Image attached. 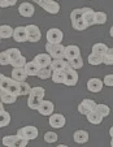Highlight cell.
Listing matches in <instances>:
<instances>
[{"label":"cell","instance_id":"6da1fadb","mask_svg":"<svg viewBox=\"0 0 113 147\" xmlns=\"http://www.w3.org/2000/svg\"><path fill=\"white\" fill-rule=\"evenodd\" d=\"M70 20H72V26L74 30L83 31L88 28L85 18H83V8L73 9L72 13H70Z\"/></svg>","mask_w":113,"mask_h":147},{"label":"cell","instance_id":"7a4b0ae2","mask_svg":"<svg viewBox=\"0 0 113 147\" xmlns=\"http://www.w3.org/2000/svg\"><path fill=\"white\" fill-rule=\"evenodd\" d=\"M46 51L52 56V59H65V47L61 43H46Z\"/></svg>","mask_w":113,"mask_h":147},{"label":"cell","instance_id":"3957f363","mask_svg":"<svg viewBox=\"0 0 113 147\" xmlns=\"http://www.w3.org/2000/svg\"><path fill=\"white\" fill-rule=\"evenodd\" d=\"M17 134H18L20 137H22V138H26V139H29V141H31V139L38 138L39 131H38V128H35L33 125H28V126L20 128L18 130H17Z\"/></svg>","mask_w":113,"mask_h":147},{"label":"cell","instance_id":"277c9868","mask_svg":"<svg viewBox=\"0 0 113 147\" xmlns=\"http://www.w3.org/2000/svg\"><path fill=\"white\" fill-rule=\"evenodd\" d=\"M39 5L50 14H57L60 12V4L56 0H40Z\"/></svg>","mask_w":113,"mask_h":147},{"label":"cell","instance_id":"5b68a950","mask_svg":"<svg viewBox=\"0 0 113 147\" xmlns=\"http://www.w3.org/2000/svg\"><path fill=\"white\" fill-rule=\"evenodd\" d=\"M96 104L98 103H95V100H92V99H83L78 104V112L81 115H87L91 111L96 109Z\"/></svg>","mask_w":113,"mask_h":147},{"label":"cell","instance_id":"8992f818","mask_svg":"<svg viewBox=\"0 0 113 147\" xmlns=\"http://www.w3.org/2000/svg\"><path fill=\"white\" fill-rule=\"evenodd\" d=\"M48 122H50V125L52 126L53 129H61V128L65 126L66 119H65V116L61 115V113H52L50 116Z\"/></svg>","mask_w":113,"mask_h":147},{"label":"cell","instance_id":"52a82bcc","mask_svg":"<svg viewBox=\"0 0 113 147\" xmlns=\"http://www.w3.org/2000/svg\"><path fill=\"white\" fill-rule=\"evenodd\" d=\"M46 38H47V42H51V43H61V40L64 39V33L60 29L52 28L47 31Z\"/></svg>","mask_w":113,"mask_h":147},{"label":"cell","instance_id":"ba28073f","mask_svg":"<svg viewBox=\"0 0 113 147\" xmlns=\"http://www.w3.org/2000/svg\"><path fill=\"white\" fill-rule=\"evenodd\" d=\"M26 30H28V42H31V43H36V42L40 40L42 38V33L40 29L36 25H28L26 26Z\"/></svg>","mask_w":113,"mask_h":147},{"label":"cell","instance_id":"9c48e42d","mask_svg":"<svg viewBox=\"0 0 113 147\" xmlns=\"http://www.w3.org/2000/svg\"><path fill=\"white\" fill-rule=\"evenodd\" d=\"M66 73V78H65V82H64V85H66V86H75L78 82V80H79V77H78V73H77V69H73V68H68V69L65 70Z\"/></svg>","mask_w":113,"mask_h":147},{"label":"cell","instance_id":"30bf717a","mask_svg":"<svg viewBox=\"0 0 113 147\" xmlns=\"http://www.w3.org/2000/svg\"><path fill=\"white\" fill-rule=\"evenodd\" d=\"M34 60H35V63L40 68H47V67H51V63H52L53 59L50 53L46 52V53H38V55L34 57Z\"/></svg>","mask_w":113,"mask_h":147},{"label":"cell","instance_id":"8fae6325","mask_svg":"<svg viewBox=\"0 0 113 147\" xmlns=\"http://www.w3.org/2000/svg\"><path fill=\"white\" fill-rule=\"evenodd\" d=\"M34 12H35V8H34V5L31 3H22V4H20V7H18L20 16L25 17V18L33 17Z\"/></svg>","mask_w":113,"mask_h":147},{"label":"cell","instance_id":"7c38bea8","mask_svg":"<svg viewBox=\"0 0 113 147\" xmlns=\"http://www.w3.org/2000/svg\"><path fill=\"white\" fill-rule=\"evenodd\" d=\"M53 109H55V106L51 100H46L43 99L40 107L38 108V112L42 115V116H51L53 113Z\"/></svg>","mask_w":113,"mask_h":147},{"label":"cell","instance_id":"4fadbf2b","mask_svg":"<svg viewBox=\"0 0 113 147\" xmlns=\"http://www.w3.org/2000/svg\"><path fill=\"white\" fill-rule=\"evenodd\" d=\"M13 39H14L16 42H18V43H22V42L29 40L26 26H17V28H14Z\"/></svg>","mask_w":113,"mask_h":147},{"label":"cell","instance_id":"5bb4252c","mask_svg":"<svg viewBox=\"0 0 113 147\" xmlns=\"http://www.w3.org/2000/svg\"><path fill=\"white\" fill-rule=\"evenodd\" d=\"M104 86V82L99 78H90L87 81V90L90 92H100Z\"/></svg>","mask_w":113,"mask_h":147},{"label":"cell","instance_id":"9a60e30c","mask_svg":"<svg viewBox=\"0 0 113 147\" xmlns=\"http://www.w3.org/2000/svg\"><path fill=\"white\" fill-rule=\"evenodd\" d=\"M70 68L69 61L66 59H53L51 63V69L52 70H66Z\"/></svg>","mask_w":113,"mask_h":147},{"label":"cell","instance_id":"2e32d148","mask_svg":"<svg viewBox=\"0 0 113 147\" xmlns=\"http://www.w3.org/2000/svg\"><path fill=\"white\" fill-rule=\"evenodd\" d=\"M81 56V50L78 46L69 45L65 47V59L66 60H72V59L79 57Z\"/></svg>","mask_w":113,"mask_h":147},{"label":"cell","instance_id":"e0dca14e","mask_svg":"<svg viewBox=\"0 0 113 147\" xmlns=\"http://www.w3.org/2000/svg\"><path fill=\"white\" fill-rule=\"evenodd\" d=\"M95 16H96V12H95L92 8H88V7H85V8H83V18H85V21H86L88 28L95 25Z\"/></svg>","mask_w":113,"mask_h":147},{"label":"cell","instance_id":"ac0fdd59","mask_svg":"<svg viewBox=\"0 0 113 147\" xmlns=\"http://www.w3.org/2000/svg\"><path fill=\"white\" fill-rule=\"evenodd\" d=\"M28 77H29V74H28V72H26L25 67L13 68V70H12V78H14V80L18 81V82H24V81H26Z\"/></svg>","mask_w":113,"mask_h":147},{"label":"cell","instance_id":"d6986e66","mask_svg":"<svg viewBox=\"0 0 113 147\" xmlns=\"http://www.w3.org/2000/svg\"><path fill=\"white\" fill-rule=\"evenodd\" d=\"M0 96H1V103L3 104H12V103H16L17 100V95H14L13 92L8 91V90H3L0 89Z\"/></svg>","mask_w":113,"mask_h":147},{"label":"cell","instance_id":"ffe728a7","mask_svg":"<svg viewBox=\"0 0 113 147\" xmlns=\"http://www.w3.org/2000/svg\"><path fill=\"white\" fill-rule=\"evenodd\" d=\"M86 116H87L88 122H90V124H92V125H99V124H102L103 119H104V116H103L100 112H98L96 109L91 111L90 113L86 115Z\"/></svg>","mask_w":113,"mask_h":147},{"label":"cell","instance_id":"44dd1931","mask_svg":"<svg viewBox=\"0 0 113 147\" xmlns=\"http://www.w3.org/2000/svg\"><path fill=\"white\" fill-rule=\"evenodd\" d=\"M73 139H74V142H75V143H78V144L87 143V142H88V133L86 130H82V129H79V130L74 131Z\"/></svg>","mask_w":113,"mask_h":147},{"label":"cell","instance_id":"7402d4cb","mask_svg":"<svg viewBox=\"0 0 113 147\" xmlns=\"http://www.w3.org/2000/svg\"><path fill=\"white\" fill-rule=\"evenodd\" d=\"M42 102H43V98H39V96H36V95L30 94L29 95V99H28V106L30 109L38 111V108L40 107Z\"/></svg>","mask_w":113,"mask_h":147},{"label":"cell","instance_id":"603a6c76","mask_svg":"<svg viewBox=\"0 0 113 147\" xmlns=\"http://www.w3.org/2000/svg\"><path fill=\"white\" fill-rule=\"evenodd\" d=\"M25 69H26V72H28L29 77H35V76H38V72H39V69H40V67L35 63V60H33V61H28V63H26Z\"/></svg>","mask_w":113,"mask_h":147},{"label":"cell","instance_id":"cb8c5ba5","mask_svg":"<svg viewBox=\"0 0 113 147\" xmlns=\"http://www.w3.org/2000/svg\"><path fill=\"white\" fill-rule=\"evenodd\" d=\"M13 33L14 29L9 25H1L0 26V38L1 39H8V38H13Z\"/></svg>","mask_w":113,"mask_h":147},{"label":"cell","instance_id":"d4e9b609","mask_svg":"<svg viewBox=\"0 0 113 147\" xmlns=\"http://www.w3.org/2000/svg\"><path fill=\"white\" fill-rule=\"evenodd\" d=\"M87 63L90 65H102L103 64V56L99 55V53H95V52H91L90 55L87 56Z\"/></svg>","mask_w":113,"mask_h":147},{"label":"cell","instance_id":"484cf974","mask_svg":"<svg viewBox=\"0 0 113 147\" xmlns=\"http://www.w3.org/2000/svg\"><path fill=\"white\" fill-rule=\"evenodd\" d=\"M51 78H52L53 83H64L66 78V73L65 70H53Z\"/></svg>","mask_w":113,"mask_h":147},{"label":"cell","instance_id":"4316f807","mask_svg":"<svg viewBox=\"0 0 113 147\" xmlns=\"http://www.w3.org/2000/svg\"><path fill=\"white\" fill-rule=\"evenodd\" d=\"M18 139H20L18 134H14V136H5L3 138V144L7 147H14V146H17Z\"/></svg>","mask_w":113,"mask_h":147},{"label":"cell","instance_id":"83f0119b","mask_svg":"<svg viewBox=\"0 0 113 147\" xmlns=\"http://www.w3.org/2000/svg\"><path fill=\"white\" fill-rule=\"evenodd\" d=\"M0 126L4 128V126H8L9 122H11V115L7 111H4L3 108V103H1V111H0Z\"/></svg>","mask_w":113,"mask_h":147},{"label":"cell","instance_id":"f1b7e54d","mask_svg":"<svg viewBox=\"0 0 113 147\" xmlns=\"http://www.w3.org/2000/svg\"><path fill=\"white\" fill-rule=\"evenodd\" d=\"M52 72L53 70L51 69V67H47V68H40L38 72V77L40 80H47V78H51L52 77Z\"/></svg>","mask_w":113,"mask_h":147},{"label":"cell","instance_id":"f546056e","mask_svg":"<svg viewBox=\"0 0 113 147\" xmlns=\"http://www.w3.org/2000/svg\"><path fill=\"white\" fill-rule=\"evenodd\" d=\"M7 52H8L9 57H11V64L13 63V61L18 60L20 57H21V51L18 50V48H8V50H5Z\"/></svg>","mask_w":113,"mask_h":147},{"label":"cell","instance_id":"4dcf8cb0","mask_svg":"<svg viewBox=\"0 0 113 147\" xmlns=\"http://www.w3.org/2000/svg\"><path fill=\"white\" fill-rule=\"evenodd\" d=\"M103 64L113 65V48H108L107 52L103 55Z\"/></svg>","mask_w":113,"mask_h":147},{"label":"cell","instance_id":"1f68e13d","mask_svg":"<svg viewBox=\"0 0 113 147\" xmlns=\"http://www.w3.org/2000/svg\"><path fill=\"white\" fill-rule=\"evenodd\" d=\"M108 16L105 12H96V16H95V25H104L107 22Z\"/></svg>","mask_w":113,"mask_h":147},{"label":"cell","instance_id":"d6a6232c","mask_svg":"<svg viewBox=\"0 0 113 147\" xmlns=\"http://www.w3.org/2000/svg\"><path fill=\"white\" fill-rule=\"evenodd\" d=\"M107 50H108V47L104 43H95V45L92 46V52L99 53V55H102V56L107 52Z\"/></svg>","mask_w":113,"mask_h":147},{"label":"cell","instance_id":"836d02e7","mask_svg":"<svg viewBox=\"0 0 113 147\" xmlns=\"http://www.w3.org/2000/svg\"><path fill=\"white\" fill-rule=\"evenodd\" d=\"M69 61V65L70 68H73V69H81V68L83 67V59L81 57H75V59H72V60H68Z\"/></svg>","mask_w":113,"mask_h":147},{"label":"cell","instance_id":"e575fe53","mask_svg":"<svg viewBox=\"0 0 113 147\" xmlns=\"http://www.w3.org/2000/svg\"><path fill=\"white\" fill-rule=\"evenodd\" d=\"M57 139H59V136L55 131H46V134H44V141L47 143H56Z\"/></svg>","mask_w":113,"mask_h":147},{"label":"cell","instance_id":"d590c367","mask_svg":"<svg viewBox=\"0 0 113 147\" xmlns=\"http://www.w3.org/2000/svg\"><path fill=\"white\" fill-rule=\"evenodd\" d=\"M96 111L100 112L104 117L109 116V113H110V108L107 106V104H96Z\"/></svg>","mask_w":113,"mask_h":147},{"label":"cell","instance_id":"8d00e7d4","mask_svg":"<svg viewBox=\"0 0 113 147\" xmlns=\"http://www.w3.org/2000/svg\"><path fill=\"white\" fill-rule=\"evenodd\" d=\"M30 94L36 95V96L43 98V99H44V95H46V90H44L42 86H35V87H33V89H31V92H30Z\"/></svg>","mask_w":113,"mask_h":147},{"label":"cell","instance_id":"74e56055","mask_svg":"<svg viewBox=\"0 0 113 147\" xmlns=\"http://www.w3.org/2000/svg\"><path fill=\"white\" fill-rule=\"evenodd\" d=\"M0 64L1 65H11V57H9L7 51H3V52L0 53Z\"/></svg>","mask_w":113,"mask_h":147},{"label":"cell","instance_id":"f35d334b","mask_svg":"<svg viewBox=\"0 0 113 147\" xmlns=\"http://www.w3.org/2000/svg\"><path fill=\"white\" fill-rule=\"evenodd\" d=\"M31 89H33V87H30V85H29L26 81L21 82V95H30Z\"/></svg>","mask_w":113,"mask_h":147},{"label":"cell","instance_id":"ab89813d","mask_svg":"<svg viewBox=\"0 0 113 147\" xmlns=\"http://www.w3.org/2000/svg\"><path fill=\"white\" fill-rule=\"evenodd\" d=\"M26 63H28V61H26V57H25V56H21L18 60L13 61L11 65L13 68H22V67H25V65H26Z\"/></svg>","mask_w":113,"mask_h":147},{"label":"cell","instance_id":"60d3db41","mask_svg":"<svg viewBox=\"0 0 113 147\" xmlns=\"http://www.w3.org/2000/svg\"><path fill=\"white\" fill-rule=\"evenodd\" d=\"M17 3V0H0V7L1 8H8V7H13Z\"/></svg>","mask_w":113,"mask_h":147},{"label":"cell","instance_id":"b9f144b4","mask_svg":"<svg viewBox=\"0 0 113 147\" xmlns=\"http://www.w3.org/2000/svg\"><path fill=\"white\" fill-rule=\"evenodd\" d=\"M103 82H104L105 86L113 87V74H107L104 77V80H103Z\"/></svg>","mask_w":113,"mask_h":147},{"label":"cell","instance_id":"7bdbcfd3","mask_svg":"<svg viewBox=\"0 0 113 147\" xmlns=\"http://www.w3.org/2000/svg\"><path fill=\"white\" fill-rule=\"evenodd\" d=\"M28 143H29V139L20 137L18 142H17V146H18V147H26V146H28Z\"/></svg>","mask_w":113,"mask_h":147},{"label":"cell","instance_id":"ee69618b","mask_svg":"<svg viewBox=\"0 0 113 147\" xmlns=\"http://www.w3.org/2000/svg\"><path fill=\"white\" fill-rule=\"evenodd\" d=\"M109 136H110V137H112V138H113V126H112V128L109 129Z\"/></svg>","mask_w":113,"mask_h":147},{"label":"cell","instance_id":"f6af8a7d","mask_svg":"<svg viewBox=\"0 0 113 147\" xmlns=\"http://www.w3.org/2000/svg\"><path fill=\"white\" fill-rule=\"evenodd\" d=\"M109 35L113 38V26H112V28H110V30H109Z\"/></svg>","mask_w":113,"mask_h":147},{"label":"cell","instance_id":"bcb514c9","mask_svg":"<svg viewBox=\"0 0 113 147\" xmlns=\"http://www.w3.org/2000/svg\"><path fill=\"white\" fill-rule=\"evenodd\" d=\"M34 3H36V4H39V1H40V0H33Z\"/></svg>","mask_w":113,"mask_h":147},{"label":"cell","instance_id":"7dc6e473","mask_svg":"<svg viewBox=\"0 0 113 147\" xmlns=\"http://www.w3.org/2000/svg\"><path fill=\"white\" fill-rule=\"evenodd\" d=\"M110 146L113 147V138H112V141H110Z\"/></svg>","mask_w":113,"mask_h":147}]
</instances>
